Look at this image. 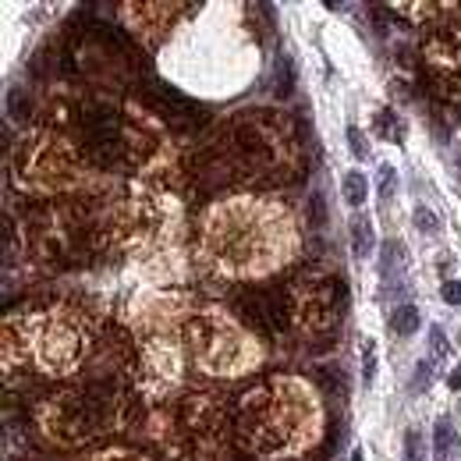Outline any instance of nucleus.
Masks as SVG:
<instances>
[{"instance_id":"f257e3e1","label":"nucleus","mask_w":461,"mask_h":461,"mask_svg":"<svg viewBox=\"0 0 461 461\" xmlns=\"http://www.w3.org/2000/svg\"><path fill=\"white\" fill-rule=\"evenodd\" d=\"M298 252L291 209L274 195H230L202 220V256L220 277L256 281L284 270Z\"/></svg>"},{"instance_id":"f03ea898","label":"nucleus","mask_w":461,"mask_h":461,"mask_svg":"<svg viewBox=\"0 0 461 461\" xmlns=\"http://www.w3.org/2000/svg\"><path fill=\"white\" fill-rule=\"evenodd\" d=\"M320 433L323 412L302 380H263L238 404V436L256 457H295L309 450Z\"/></svg>"},{"instance_id":"7ed1b4c3","label":"nucleus","mask_w":461,"mask_h":461,"mask_svg":"<svg viewBox=\"0 0 461 461\" xmlns=\"http://www.w3.org/2000/svg\"><path fill=\"white\" fill-rule=\"evenodd\" d=\"M8 341H18L22 362L47 376H68L82 366V355L89 348V330L75 309L54 305L22 316L11 330Z\"/></svg>"},{"instance_id":"20e7f679","label":"nucleus","mask_w":461,"mask_h":461,"mask_svg":"<svg viewBox=\"0 0 461 461\" xmlns=\"http://www.w3.org/2000/svg\"><path fill=\"white\" fill-rule=\"evenodd\" d=\"M185 348L192 355V366L209 376H242L259 366L256 337L245 334L235 320H227L216 309H206L188 320Z\"/></svg>"},{"instance_id":"39448f33","label":"nucleus","mask_w":461,"mask_h":461,"mask_svg":"<svg viewBox=\"0 0 461 461\" xmlns=\"http://www.w3.org/2000/svg\"><path fill=\"white\" fill-rule=\"evenodd\" d=\"M422 64H426L433 86L443 96L461 100V22L440 25L436 33L426 36V43H422Z\"/></svg>"},{"instance_id":"423d86ee","label":"nucleus","mask_w":461,"mask_h":461,"mask_svg":"<svg viewBox=\"0 0 461 461\" xmlns=\"http://www.w3.org/2000/svg\"><path fill=\"white\" fill-rule=\"evenodd\" d=\"M103 415H107V401L103 397H93L86 390H75V394H61L50 412H47V422H50V433L61 436V440H78V436H89L103 426Z\"/></svg>"},{"instance_id":"0eeeda50","label":"nucleus","mask_w":461,"mask_h":461,"mask_svg":"<svg viewBox=\"0 0 461 461\" xmlns=\"http://www.w3.org/2000/svg\"><path fill=\"white\" fill-rule=\"evenodd\" d=\"M383 281L390 291H404V252H401V242H387V252H383Z\"/></svg>"},{"instance_id":"6e6552de","label":"nucleus","mask_w":461,"mask_h":461,"mask_svg":"<svg viewBox=\"0 0 461 461\" xmlns=\"http://www.w3.org/2000/svg\"><path fill=\"white\" fill-rule=\"evenodd\" d=\"M457 433H454V426L447 422V419H440L436 426H433V454H436V461H454L457 457Z\"/></svg>"},{"instance_id":"1a4fd4ad","label":"nucleus","mask_w":461,"mask_h":461,"mask_svg":"<svg viewBox=\"0 0 461 461\" xmlns=\"http://www.w3.org/2000/svg\"><path fill=\"white\" fill-rule=\"evenodd\" d=\"M373 245H376V242H373V223H369V216L358 213V216L351 220V252H355L358 259H369V256H373Z\"/></svg>"},{"instance_id":"9d476101","label":"nucleus","mask_w":461,"mask_h":461,"mask_svg":"<svg viewBox=\"0 0 461 461\" xmlns=\"http://www.w3.org/2000/svg\"><path fill=\"white\" fill-rule=\"evenodd\" d=\"M415 327H419V309H415L412 302H401V305L390 309V330H394L397 337L415 334Z\"/></svg>"},{"instance_id":"9b49d317","label":"nucleus","mask_w":461,"mask_h":461,"mask_svg":"<svg viewBox=\"0 0 461 461\" xmlns=\"http://www.w3.org/2000/svg\"><path fill=\"white\" fill-rule=\"evenodd\" d=\"M366 195H369V181H366V174L348 170V174H344V202H348V206H362Z\"/></svg>"},{"instance_id":"f8f14e48","label":"nucleus","mask_w":461,"mask_h":461,"mask_svg":"<svg viewBox=\"0 0 461 461\" xmlns=\"http://www.w3.org/2000/svg\"><path fill=\"white\" fill-rule=\"evenodd\" d=\"M447 355H450V344H447L443 330L433 327V330H429V362H440V358H447Z\"/></svg>"},{"instance_id":"ddd939ff","label":"nucleus","mask_w":461,"mask_h":461,"mask_svg":"<svg viewBox=\"0 0 461 461\" xmlns=\"http://www.w3.org/2000/svg\"><path fill=\"white\" fill-rule=\"evenodd\" d=\"M404 461H426V443H422L419 429H408V436H404Z\"/></svg>"},{"instance_id":"4468645a","label":"nucleus","mask_w":461,"mask_h":461,"mask_svg":"<svg viewBox=\"0 0 461 461\" xmlns=\"http://www.w3.org/2000/svg\"><path fill=\"white\" fill-rule=\"evenodd\" d=\"M348 146H351V153H355V156L369 160V142H366V135H362V132H358L355 124L348 128Z\"/></svg>"},{"instance_id":"2eb2a0df","label":"nucleus","mask_w":461,"mask_h":461,"mask_svg":"<svg viewBox=\"0 0 461 461\" xmlns=\"http://www.w3.org/2000/svg\"><path fill=\"white\" fill-rule=\"evenodd\" d=\"M415 223H419V227H422V230H426V235H433V230H436V227H440V223H436V216H433V209H429V206H415Z\"/></svg>"},{"instance_id":"dca6fc26","label":"nucleus","mask_w":461,"mask_h":461,"mask_svg":"<svg viewBox=\"0 0 461 461\" xmlns=\"http://www.w3.org/2000/svg\"><path fill=\"white\" fill-rule=\"evenodd\" d=\"M362 383H373V373H376V348H373V341L366 344V358H362Z\"/></svg>"},{"instance_id":"f3484780","label":"nucleus","mask_w":461,"mask_h":461,"mask_svg":"<svg viewBox=\"0 0 461 461\" xmlns=\"http://www.w3.org/2000/svg\"><path fill=\"white\" fill-rule=\"evenodd\" d=\"M440 295H443V302H450V305H461V281H447V284L440 288Z\"/></svg>"},{"instance_id":"a211bd4d","label":"nucleus","mask_w":461,"mask_h":461,"mask_svg":"<svg viewBox=\"0 0 461 461\" xmlns=\"http://www.w3.org/2000/svg\"><path fill=\"white\" fill-rule=\"evenodd\" d=\"M447 387H450V390H461V366H457V369L447 376Z\"/></svg>"},{"instance_id":"6ab92c4d","label":"nucleus","mask_w":461,"mask_h":461,"mask_svg":"<svg viewBox=\"0 0 461 461\" xmlns=\"http://www.w3.org/2000/svg\"><path fill=\"white\" fill-rule=\"evenodd\" d=\"M351 461H362V450H351Z\"/></svg>"}]
</instances>
